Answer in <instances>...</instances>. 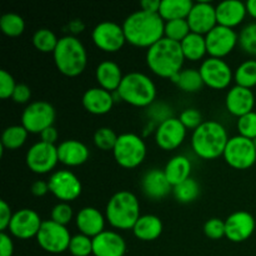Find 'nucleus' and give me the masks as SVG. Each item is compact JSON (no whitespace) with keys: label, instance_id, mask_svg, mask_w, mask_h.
Here are the masks:
<instances>
[{"label":"nucleus","instance_id":"13d9d810","mask_svg":"<svg viewBox=\"0 0 256 256\" xmlns=\"http://www.w3.org/2000/svg\"><path fill=\"white\" fill-rule=\"evenodd\" d=\"M252 142H254V145H255V148H256V138H255L254 140H252Z\"/></svg>","mask_w":256,"mask_h":256},{"label":"nucleus","instance_id":"7c9ffc66","mask_svg":"<svg viewBox=\"0 0 256 256\" xmlns=\"http://www.w3.org/2000/svg\"><path fill=\"white\" fill-rule=\"evenodd\" d=\"M194 2L192 0H162L159 15L165 20L186 19Z\"/></svg>","mask_w":256,"mask_h":256},{"label":"nucleus","instance_id":"5fc2aeb1","mask_svg":"<svg viewBox=\"0 0 256 256\" xmlns=\"http://www.w3.org/2000/svg\"><path fill=\"white\" fill-rule=\"evenodd\" d=\"M160 4H162V0H142L140 2V8L148 12H159Z\"/></svg>","mask_w":256,"mask_h":256},{"label":"nucleus","instance_id":"09e8293b","mask_svg":"<svg viewBox=\"0 0 256 256\" xmlns=\"http://www.w3.org/2000/svg\"><path fill=\"white\" fill-rule=\"evenodd\" d=\"M30 98H32V90H30V88L26 84H24V82H20L15 88L12 99L15 102H18V104H26L30 100Z\"/></svg>","mask_w":256,"mask_h":256},{"label":"nucleus","instance_id":"de8ad7c7","mask_svg":"<svg viewBox=\"0 0 256 256\" xmlns=\"http://www.w3.org/2000/svg\"><path fill=\"white\" fill-rule=\"evenodd\" d=\"M14 78L6 70H0V98L2 99H8L12 96L15 88H16Z\"/></svg>","mask_w":256,"mask_h":256},{"label":"nucleus","instance_id":"2f4dec72","mask_svg":"<svg viewBox=\"0 0 256 256\" xmlns=\"http://www.w3.org/2000/svg\"><path fill=\"white\" fill-rule=\"evenodd\" d=\"M170 80L175 82L185 92H195L202 89V85H204L199 69H194V68L182 69Z\"/></svg>","mask_w":256,"mask_h":256},{"label":"nucleus","instance_id":"4d7b16f0","mask_svg":"<svg viewBox=\"0 0 256 256\" xmlns=\"http://www.w3.org/2000/svg\"><path fill=\"white\" fill-rule=\"evenodd\" d=\"M245 5H246L248 14H250V16L256 19V0H249V2H245Z\"/></svg>","mask_w":256,"mask_h":256},{"label":"nucleus","instance_id":"423d86ee","mask_svg":"<svg viewBox=\"0 0 256 256\" xmlns=\"http://www.w3.org/2000/svg\"><path fill=\"white\" fill-rule=\"evenodd\" d=\"M120 99L132 106L148 108L155 102L156 85L150 76L140 72H130L124 75L119 89Z\"/></svg>","mask_w":256,"mask_h":256},{"label":"nucleus","instance_id":"4be33fe9","mask_svg":"<svg viewBox=\"0 0 256 256\" xmlns=\"http://www.w3.org/2000/svg\"><path fill=\"white\" fill-rule=\"evenodd\" d=\"M142 190L149 199L162 200L172 192V186L166 179L164 170L155 168L144 174L142 179Z\"/></svg>","mask_w":256,"mask_h":256},{"label":"nucleus","instance_id":"e433bc0d","mask_svg":"<svg viewBox=\"0 0 256 256\" xmlns=\"http://www.w3.org/2000/svg\"><path fill=\"white\" fill-rule=\"evenodd\" d=\"M59 39L52 30L48 28L38 29L32 35V44L42 52H54Z\"/></svg>","mask_w":256,"mask_h":256},{"label":"nucleus","instance_id":"58836bf2","mask_svg":"<svg viewBox=\"0 0 256 256\" xmlns=\"http://www.w3.org/2000/svg\"><path fill=\"white\" fill-rule=\"evenodd\" d=\"M68 250L72 256H89L92 254V238L82 232L72 235Z\"/></svg>","mask_w":256,"mask_h":256},{"label":"nucleus","instance_id":"412c9836","mask_svg":"<svg viewBox=\"0 0 256 256\" xmlns=\"http://www.w3.org/2000/svg\"><path fill=\"white\" fill-rule=\"evenodd\" d=\"M225 105H226L228 112L240 118L248 112H254L252 109L255 105V95L252 89L240 86V85H234L228 92L226 98H225Z\"/></svg>","mask_w":256,"mask_h":256},{"label":"nucleus","instance_id":"393cba45","mask_svg":"<svg viewBox=\"0 0 256 256\" xmlns=\"http://www.w3.org/2000/svg\"><path fill=\"white\" fill-rule=\"evenodd\" d=\"M115 100L112 92L100 86L90 88L82 95V105L90 114L104 115L112 110Z\"/></svg>","mask_w":256,"mask_h":256},{"label":"nucleus","instance_id":"ea45409f","mask_svg":"<svg viewBox=\"0 0 256 256\" xmlns=\"http://www.w3.org/2000/svg\"><path fill=\"white\" fill-rule=\"evenodd\" d=\"M118 136L119 135L115 134L112 128L102 126L94 132V142L100 150H105V152L114 150L115 144L118 142Z\"/></svg>","mask_w":256,"mask_h":256},{"label":"nucleus","instance_id":"39448f33","mask_svg":"<svg viewBox=\"0 0 256 256\" xmlns=\"http://www.w3.org/2000/svg\"><path fill=\"white\" fill-rule=\"evenodd\" d=\"M52 56L58 70L66 76H78L88 64L86 49L75 35L60 38Z\"/></svg>","mask_w":256,"mask_h":256},{"label":"nucleus","instance_id":"f3484780","mask_svg":"<svg viewBox=\"0 0 256 256\" xmlns=\"http://www.w3.org/2000/svg\"><path fill=\"white\" fill-rule=\"evenodd\" d=\"M186 20L192 32L206 35L212 28L218 25L216 6L208 0L194 2Z\"/></svg>","mask_w":256,"mask_h":256},{"label":"nucleus","instance_id":"c9c22d12","mask_svg":"<svg viewBox=\"0 0 256 256\" xmlns=\"http://www.w3.org/2000/svg\"><path fill=\"white\" fill-rule=\"evenodd\" d=\"M0 29L8 36H19L25 30V22L16 12H5L0 18Z\"/></svg>","mask_w":256,"mask_h":256},{"label":"nucleus","instance_id":"a19ab883","mask_svg":"<svg viewBox=\"0 0 256 256\" xmlns=\"http://www.w3.org/2000/svg\"><path fill=\"white\" fill-rule=\"evenodd\" d=\"M239 45L245 52L256 55V22H250L239 34Z\"/></svg>","mask_w":256,"mask_h":256},{"label":"nucleus","instance_id":"864d4df0","mask_svg":"<svg viewBox=\"0 0 256 256\" xmlns=\"http://www.w3.org/2000/svg\"><path fill=\"white\" fill-rule=\"evenodd\" d=\"M49 190V182H44V180H38L32 185V192L35 196H44Z\"/></svg>","mask_w":256,"mask_h":256},{"label":"nucleus","instance_id":"bb28decb","mask_svg":"<svg viewBox=\"0 0 256 256\" xmlns=\"http://www.w3.org/2000/svg\"><path fill=\"white\" fill-rule=\"evenodd\" d=\"M95 78L100 88L114 92L119 89L124 75L118 62L112 60H104L96 66Z\"/></svg>","mask_w":256,"mask_h":256},{"label":"nucleus","instance_id":"a878e982","mask_svg":"<svg viewBox=\"0 0 256 256\" xmlns=\"http://www.w3.org/2000/svg\"><path fill=\"white\" fill-rule=\"evenodd\" d=\"M248 14L246 5L240 0H224L216 5L218 24L232 28L239 25Z\"/></svg>","mask_w":256,"mask_h":256},{"label":"nucleus","instance_id":"79ce46f5","mask_svg":"<svg viewBox=\"0 0 256 256\" xmlns=\"http://www.w3.org/2000/svg\"><path fill=\"white\" fill-rule=\"evenodd\" d=\"M146 115L149 116L150 122L159 125L164 122L165 120L172 118V110L166 102H154L150 106L146 108Z\"/></svg>","mask_w":256,"mask_h":256},{"label":"nucleus","instance_id":"c756f323","mask_svg":"<svg viewBox=\"0 0 256 256\" xmlns=\"http://www.w3.org/2000/svg\"><path fill=\"white\" fill-rule=\"evenodd\" d=\"M180 45H182V54H184L185 59H189L192 62L202 59L204 55L208 52L205 35L198 34V32H192L188 36H185L180 42Z\"/></svg>","mask_w":256,"mask_h":256},{"label":"nucleus","instance_id":"a18cd8bd","mask_svg":"<svg viewBox=\"0 0 256 256\" xmlns=\"http://www.w3.org/2000/svg\"><path fill=\"white\" fill-rule=\"evenodd\" d=\"M180 122H182L186 129H192L195 130L198 126H200L202 122V115L195 108H188V109L182 110L180 112Z\"/></svg>","mask_w":256,"mask_h":256},{"label":"nucleus","instance_id":"c03bdc74","mask_svg":"<svg viewBox=\"0 0 256 256\" xmlns=\"http://www.w3.org/2000/svg\"><path fill=\"white\" fill-rule=\"evenodd\" d=\"M50 215H52V222L66 226V224H69V222H72L74 212H72V208L70 206L69 202H58L54 208H52V214Z\"/></svg>","mask_w":256,"mask_h":256},{"label":"nucleus","instance_id":"f704fd0d","mask_svg":"<svg viewBox=\"0 0 256 256\" xmlns=\"http://www.w3.org/2000/svg\"><path fill=\"white\" fill-rule=\"evenodd\" d=\"M236 85L252 89L256 85V60H245L234 72Z\"/></svg>","mask_w":256,"mask_h":256},{"label":"nucleus","instance_id":"dca6fc26","mask_svg":"<svg viewBox=\"0 0 256 256\" xmlns=\"http://www.w3.org/2000/svg\"><path fill=\"white\" fill-rule=\"evenodd\" d=\"M42 220L40 215L32 209H20L12 214L9 225L10 234L22 240L36 238Z\"/></svg>","mask_w":256,"mask_h":256},{"label":"nucleus","instance_id":"6e6552de","mask_svg":"<svg viewBox=\"0 0 256 256\" xmlns=\"http://www.w3.org/2000/svg\"><path fill=\"white\" fill-rule=\"evenodd\" d=\"M54 106L45 100H36L26 105L22 114V125L32 134H42L55 122Z\"/></svg>","mask_w":256,"mask_h":256},{"label":"nucleus","instance_id":"473e14b6","mask_svg":"<svg viewBox=\"0 0 256 256\" xmlns=\"http://www.w3.org/2000/svg\"><path fill=\"white\" fill-rule=\"evenodd\" d=\"M28 132L22 125H10L2 134V146L15 150L22 148L28 139Z\"/></svg>","mask_w":256,"mask_h":256},{"label":"nucleus","instance_id":"37998d69","mask_svg":"<svg viewBox=\"0 0 256 256\" xmlns=\"http://www.w3.org/2000/svg\"><path fill=\"white\" fill-rule=\"evenodd\" d=\"M239 135L254 140L256 138V112H250L238 119Z\"/></svg>","mask_w":256,"mask_h":256},{"label":"nucleus","instance_id":"4c0bfd02","mask_svg":"<svg viewBox=\"0 0 256 256\" xmlns=\"http://www.w3.org/2000/svg\"><path fill=\"white\" fill-rule=\"evenodd\" d=\"M190 32H192V30H190L189 22H188L186 19H175L165 22L164 36L168 38V39L180 42Z\"/></svg>","mask_w":256,"mask_h":256},{"label":"nucleus","instance_id":"aec40b11","mask_svg":"<svg viewBox=\"0 0 256 256\" xmlns=\"http://www.w3.org/2000/svg\"><path fill=\"white\" fill-rule=\"evenodd\" d=\"M126 242L124 238L112 230H104L92 238V255L94 256H124Z\"/></svg>","mask_w":256,"mask_h":256},{"label":"nucleus","instance_id":"49530a36","mask_svg":"<svg viewBox=\"0 0 256 256\" xmlns=\"http://www.w3.org/2000/svg\"><path fill=\"white\" fill-rule=\"evenodd\" d=\"M204 232L212 240L222 239L225 236V222L218 218H212L204 224Z\"/></svg>","mask_w":256,"mask_h":256},{"label":"nucleus","instance_id":"0eeeda50","mask_svg":"<svg viewBox=\"0 0 256 256\" xmlns=\"http://www.w3.org/2000/svg\"><path fill=\"white\" fill-rule=\"evenodd\" d=\"M112 154L120 166L132 169L144 162L146 156V144L142 136L134 132H122L118 136Z\"/></svg>","mask_w":256,"mask_h":256},{"label":"nucleus","instance_id":"9d476101","mask_svg":"<svg viewBox=\"0 0 256 256\" xmlns=\"http://www.w3.org/2000/svg\"><path fill=\"white\" fill-rule=\"evenodd\" d=\"M72 235L66 226L50 220L42 222L36 242L42 250L50 254H60L69 249Z\"/></svg>","mask_w":256,"mask_h":256},{"label":"nucleus","instance_id":"6e6d98bb","mask_svg":"<svg viewBox=\"0 0 256 256\" xmlns=\"http://www.w3.org/2000/svg\"><path fill=\"white\" fill-rule=\"evenodd\" d=\"M69 29L72 30V32H82V30L85 29V24L82 22V20H72V22H69Z\"/></svg>","mask_w":256,"mask_h":256},{"label":"nucleus","instance_id":"1a4fd4ad","mask_svg":"<svg viewBox=\"0 0 256 256\" xmlns=\"http://www.w3.org/2000/svg\"><path fill=\"white\" fill-rule=\"evenodd\" d=\"M222 156L225 162L234 169H249L256 162V148L254 142L242 135L232 136L228 142Z\"/></svg>","mask_w":256,"mask_h":256},{"label":"nucleus","instance_id":"f8f14e48","mask_svg":"<svg viewBox=\"0 0 256 256\" xmlns=\"http://www.w3.org/2000/svg\"><path fill=\"white\" fill-rule=\"evenodd\" d=\"M200 75L205 85L212 89H225L234 78L232 66L222 58L210 56L202 62Z\"/></svg>","mask_w":256,"mask_h":256},{"label":"nucleus","instance_id":"9b49d317","mask_svg":"<svg viewBox=\"0 0 256 256\" xmlns=\"http://www.w3.org/2000/svg\"><path fill=\"white\" fill-rule=\"evenodd\" d=\"M92 39L100 50L115 52L122 49L126 42L122 25L112 20L99 22L92 32Z\"/></svg>","mask_w":256,"mask_h":256},{"label":"nucleus","instance_id":"4468645a","mask_svg":"<svg viewBox=\"0 0 256 256\" xmlns=\"http://www.w3.org/2000/svg\"><path fill=\"white\" fill-rule=\"evenodd\" d=\"M48 182L50 192L60 202H70L82 194V182L70 170H58L52 172Z\"/></svg>","mask_w":256,"mask_h":256},{"label":"nucleus","instance_id":"b1692460","mask_svg":"<svg viewBox=\"0 0 256 256\" xmlns=\"http://www.w3.org/2000/svg\"><path fill=\"white\" fill-rule=\"evenodd\" d=\"M58 156L62 164L68 166H79L89 159L90 150L80 140L68 139L58 145Z\"/></svg>","mask_w":256,"mask_h":256},{"label":"nucleus","instance_id":"cd10ccee","mask_svg":"<svg viewBox=\"0 0 256 256\" xmlns=\"http://www.w3.org/2000/svg\"><path fill=\"white\" fill-rule=\"evenodd\" d=\"M135 236L142 242L156 240L162 232V222L159 216L152 214L142 215L132 228Z\"/></svg>","mask_w":256,"mask_h":256},{"label":"nucleus","instance_id":"20e7f679","mask_svg":"<svg viewBox=\"0 0 256 256\" xmlns=\"http://www.w3.org/2000/svg\"><path fill=\"white\" fill-rule=\"evenodd\" d=\"M140 216L139 200L136 195L128 190L115 192L105 208V218L115 229L132 230Z\"/></svg>","mask_w":256,"mask_h":256},{"label":"nucleus","instance_id":"a211bd4d","mask_svg":"<svg viewBox=\"0 0 256 256\" xmlns=\"http://www.w3.org/2000/svg\"><path fill=\"white\" fill-rule=\"evenodd\" d=\"M186 138V128L179 118H170L158 125L155 129V142L162 149L174 150L184 142Z\"/></svg>","mask_w":256,"mask_h":256},{"label":"nucleus","instance_id":"6ab92c4d","mask_svg":"<svg viewBox=\"0 0 256 256\" xmlns=\"http://www.w3.org/2000/svg\"><path fill=\"white\" fill-rule=\"evenodd\" d=\"M254 216L245 210H239L225 220V236L234 242H242L249 239L255 232Z\"/></svg>","mask_w":256,"mask_h":256},{"label":"nucleus","instance_id":"ddd939ff","mask_svg":"<svg viewBox=\"0 0 256 256\" xmlns=\"http://www.w3.org/2000/svg\"><path fill=\"white\" fill-rule=\"evenodd\" d=\"M28 168L36 174H46L52 172L59 162L58 146L44 142H38L30 146L25 156Z\"/></svg>","mask_w":256,"mask_h":256},{"label":"nucleus","instance_id":"f03ea898","mask_svg":"<svg viewBox=\"0 0 256 256\" xmlns=\"http://www.w3.org/2000/svg\"><path fill=\"white\" fill-rule=\"evenodd\" d=\"M145 59L154 74L172 79L182 70L185 56L180 42L164 36L148 49Z\"/></svg>","mask_w":256,"mask_h":256},{"label":"nucleus","instance_id":"2eb2a0df","mask_svg":"<svg viewBox=\"0 0 256 256\" xmlns=\"http://www.w3.org/2000/svg\"><path fill=\"white\" fill-rule=\"evenodd\" d=\"M205 40L210 56L222 59L239 44V34L232 28L218 24L205 35Z\"/></svg>","mask_w":256,"mask_h":256},{"label":"nucleus","instance_id":"603ef678","mask_svg":"<svg viewBox=\"0 0 256 256\" xmlns=\"http://www.w3.org/2000/svg\"><path fill=\"white\" fill-rule=\"evenodd\" d=\"M58 136H59V134H58L56 128H54V126L46 128V129H45L44 132L40 134L42 142H48V144H52V145H55V142H56Z\"/></svg>","mask_w":256,"mask_h":256},{"label":"nucleus","instance_id":"72a5a7b5","mask_svg":"<svg viewBox=\"0 0 256 256\" xmlns=\"http://www.w3.org/2000/svg\"><path fill=\"white\" fill-rule=\"evenodd\" d=\"M172 195L175 199L182 204H188L198 199L200 195V185L192 178H189L185 182L172 186Z\"/></svg>","mask_w":256,"mask_h":256},{"label":"nucleus","instance_id":"f257e3e1","mask_svg":"<svg viewBox=\"0 0 256 256\" xmlns=\"http://www.w3.org/2000/svg\"><path fill=\"white\" fill-rule=\"evenodd\" d=\"M165 20L159 12L136 10L128 15L122 22L126 42L140 48H148L164 38Z\"/></svg>","mask_w":256,"mask_h":256},{"label":"nucleus","instance_id":"8fccbe9b","mask_svg":"<svg viewBox=\"0 0 256 256\" xmlns=\"http://www.w3.org/2000/svg\"><path fill=\"white\" fill-rule=\"evenodd\" d=\"M14 212H12L10 205L5 200H0V232L9 229L10 222Z\"/></svg>","mask_w":256,"mask_h":256},{"label":"nucleus","instance_id":"3c124183","mask_svg":"<svg viewBox=\"0 0 256 256\" xmlns=\"http://www.w3.org/2000/svg\"><path fill=\"white\" fill-rule=\"evenodd\" d=\"M14 244L6 232H0V256H14Z\"/></svg>","mask_w":256,"mask_h":256},{"label":"nucleus","instance_id":"7ed1b4c3","mask_svg":"<svg viewBox=\"0 0 256 256\" xmlns=\"http://www.w3.org/2000/svg\"><path fill=\"white\" fill-rule=\"evenodd\" d=\"M229 139L226 129L222 122L206 120L192 132V148L195 154L202 159H216L224 154Z\"/></svg>","mask_w":256,"mask_h":256},{"label":"nucleus","instance_id":"c85d7f7f","mask_svg":"<svg viewBox=\"0 0 256 256\" xmlns=\"http://www.w3.org/2000/svg\"><path fill=\"white\" fill-rule=\"evenodd\" d=\"M164 172L166 175V179L172 184V186L180 184L190 178L192 172V162L185 155L179 154L172 156L166 162L164 168Z\"/></svg>","mask_w":256,"mask_h":256},{"label":"nucleus","instance_id":"5701e85b","mask_svg":"<svg viewBox=\"0 0 256 256\" xmlns=\"http://www.w3.org/2000/svg\"><path fill=\"white\" fill-rule=\"evenodd\" d=\"M105 219L106 218L96 208L85 206L78 212L75 216V224L82 234L95 238L105 230Z\"/></svg>","mask_w":256,"mask_h":256}]
</instances>
